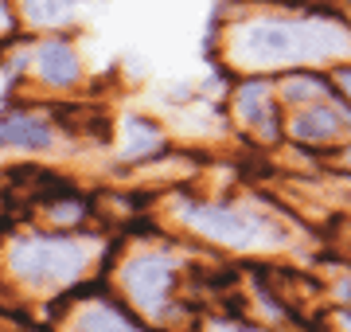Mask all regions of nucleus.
Here are the masks:
<instances>
[{
	"label": "nucleus",
	"instance_id": "nucleus-10",
	"mask_svg": "<svg viewBox=\"0 0 351 332\" xmlns=\"http://www.w3.org/2000/svg\"><path fill=\"white\" fill-rule=\"evenodd\" d=\"M71 8V0H24V16L32 24H63Z\"/></svg>",
	"mask_w": 351,
	"mask_h": 332
},
{
	"label": "nucleus",
	"instance_id": "nucleus-6",
	"mask_svg": "<svg viewBox=\"0 0 351 332\" xmlns=\"http://www.w3.org/2000/svg\"><path fill=\"white\" fill-rule=\"evenodd\" d=\"M239 114H242V121L262 126V133H274V126H277L269 90H265L262 82H246V86L239 90Z\"/></svg>",
	"mask_w": 351,
	"mask_h": 332
},
{
	"label": "nucleus",
	"instance_id": "nucleus-7",
	"mask_svg": "<svg viewBox=\"0 0 351 332\" xmlns=\"http://www.w3.org/2000/svg\"><path fill=\"white\" fill-rule=\"evenodd\" d=\"M51 126L36 121V117H8L0 121V145H24V149H47L51 145Z\"/></svg>",
	"mask_w": 351,
	"mask_h": 332
},
{
	"label": "nucleus",
	"instance_id": "nucleus-13",
	"mask_svg": "<svg viewBox=\"0 0 351 332\" xmlns=\"http://www.w3.org/2000/svg\"><path fill=\"white\" fill-rule=\"evenodd\" d=\"M343 329H348V332H351V317H343Z\"/></svg>",
	"mask_w": 351,
	"mask_h": 332
},
{
	"label": "nucleus",
	"instance_id": "nucleus-3",
	"mask_svg": "<svg viewBox=\"0 0 351 332\" xmlns=\"http://www.w3.org/2000/svg\"><path fill=\"white\" fill-rule=\"evenodd\" d=\"M168 289H172V262H164V258H137L133 266H125V294L145 313H164Z\"/></svg>",
	"mask_w": 351,
	"mask_h": 332
},
{
	"label": "nucleus",
	"instance_id": "nucleus-2",
	"mask_svg": "<svg viewBox=\"0 0 351 332\" xmlns=\"http://www.w3.org/2000/svg\"><path fill=\"white\" fill-rule=\"evenodd\" d=\"M86 254L78 243L66 239H27L16 246L12 266L20 278L36 281V285H55V281H71L82 270Z\"/></svg>",
	"mask_w": 351,
	"mask_h": 332
},
{
	"label": "nucleus",
	"instance_id": "nucleus-12",
	"mask_svg": "<svg viewBox=\"0 0 351 332\" xmlns=\"http://www.w3.org/2000/svg\"><path fill=\"white\" fill-rule=\"evenodd\" d=\"M336 82H339V86H343V90L351 94V71H336Z\"/></svg>",
	"mask_w": 351,
	"mask_h": 332
},
{
	"label": "nucleus",
	"instance_id": "nucleus-1",
	"mask_svg": "<svg viewBox=\"0 0 351 332\" xmlns=\"http://www.w3.org/2000/svg\"><path fill=\"white\" fill-rule=\"evenodd\" d=\"M351 39L332 24H316V20H265L250 24L239 36L234 51L242 63L254 67H281V63H304V59H328L336 51H348Z\"/></svg>",
	"mask_w": 351,
	"mask_h": 332
},
{
	"label": "nucleus",
	"instance_id": "nucleus-8",
	"mask_svg": "<svg viewBox=\"0 0 351 332\" xmlns=\"http://www.w3.org/2000/svg\"><path fill=\"white\" fill-rule=\"evenodd\" d=\"M339 121H343V117L332 114V110H304V114L293 121V133L301 141H328V137L339 133Z\"/></svg>",
	"mask_w": 351,
	"mask_h": 332
},
{
	"label": "nucleus",
	"instance_id": "nucleus-9",
	"mask_svg": "<svg viewBox=\"0 0 351 332\" xmlns=\"http://www.w3.org/2000/svg\"><path fill=\"white\" fill-rule=\"evenodd\" d=\"M78 332H137V329H133V324L117 313V309L98 305V309H86V313H82Z\"/></svg>",
	"mask_w": 351,
	"mask_h": 332
},
{
	"label": "nucleus",
	"instance_id": "nucleus-4",
	"mask_svg": "<svg viewBox=\"0 0 351 332\" xmlns=\"http://www.w3.org/2000/svg\"><path fill=\"white\" fill-rule=\"evenodd\" d=\"M188 219H191V227L203 230V235H211L215 243L254 246L262 239V227L250 215L230 211V207H188Z\"/></svg>",
	"mask_w": 351,
	"mask_h": 332
},
{
	"label": "nucleus",
	"instance_id": "nucleus-11",
	"mask_svg": "<svg viewBox=\"0 0 351 332\" xmlns=\"http://www.w3.org/2000/svg\"><path fill=\"white\" fill-rule=\"evenodd\" d=\"M320 82L316 78H289L285 82V98H293V102H301V98H320Z\"/></svg>",
	"mask_w": 351,
	"mask_h": 332
},
{
	"label": "nucleus",
	"instance_id": "nucleus-5",
	"mask_svg": "<svg viewBox=\"0 0 351 332\" xmlns=\"http://www.w3.org/2000/svg\"><path fill=\"white\" fill-rule=\"evenodd\" d=\"M39 78H47L55 86H66L78 78V55L66 43H47L39 51Z\"/></svg>",
	"mask_w": 351,
	"mask_h": 332
}]
</instances>
